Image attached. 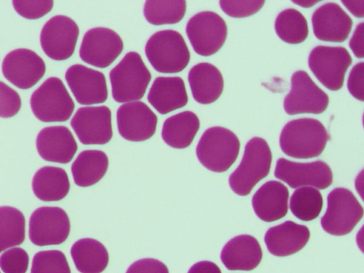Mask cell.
<instances>
[{
	"label": "cell",
	"mask_w": 364,
	"mask_h": 273,
	"mask_svg": "<svg viewBox=\"0 0 364 273\" xmlns=\"http://www.w3.org/2000/svg\"><path fill=\"white\" fill-rule=\"evenodd\" d=\"M330 136L323 124L313 118H300L287 122L283 127L279 145L287 156L311 159L323 152Z\"/></svg>",
	"instance_id": "6da1fadb"
},
{
	"label": "cell",
	"mask_w": 364,
	"mask_h": 273,
	"mask_svg": "<svg viewBox=\"0 0 364 273\" xmlns=\"http://www.w3.org/2000/svg\"><path fill=\"white\" fill-rule=\"evenodd\" d=\"M272 158L270 148L264 139H251L245 147L240 164L229 177L231 189L239 196L248 195L269 174Z\"/></svg>",
	"instance_id": "7a4b0ae2"
},
{
	"label": "cell",
	"mask_w": 364,
	"mask_h": 273,
	"mask_svg": "<svg viewBox=\"0 0 364 273\" xmlns=\"http://www.w3.org/2000/svg\"><path fill=\"white\" fill-rule=\"evenodd\" d=\"M145 53L152 67L162 73H176L188 65L190 52L183 37L167 29L154 33L145 46Z\"/></svg>",
	"instance_id": "3957f363"
},
{
	"label": "cell",
	"mask_w": 364,
	"mask_h": 273,
	"mask_svg": "<svg viewBox=\"0 0 364 273\" xmlns=\"http://www.w3.org/2000/svg\"><path fill=\"white\" fill-rule=\"evenodd\" d=\"M240 147V141L232 131L222 127H213L203 134L196 152L203 166L220 173L227 171L235 163Z\"/></svg>",
	"instance_id": "277c9868"
},
{
	"label": "cell",
	"mask_w": 364,
	"mask_h": 273,
	"mask_svg": "<svg viewBox=\"0 0 364 273\" xmlns=\"http://www.w3.org/2000/svg\"><path fill=\"white\" fill-rule=\"evenodd\" d=\"M113 99L119 103L142 98L151 75L136 52L127 53L110 71Z\"/></svg>",
	"instance_id": "5b68a950"
},
{
	"label": "cell",
	"mask_w": 364,
	"mask_h": 273,
	"mask_svg": "<svg viewBox=\"0 0 364 273\" xmlns=\"http://www.w3.org/2000/svg\"><path fill=\"white\" fill-rule=\"evenodd\" d=\"M30 102L36 117L44 122L67 121L75 109L65 85L56 77L46 80L33 92Z\"/></svg>",
	"instance_id": "8992f818"
},
{
	"label": "cell",
	"mask_w": 364,
	"mask_h": 273,
	"mask_svg": "<svg viewBox=\"0 0 364 273\" xmlns=\"http://www.w3.org/2000/svg\"><path fill=\"white\" fill-rule=\"evenodd\" d=\"M363 215V208L354 194L347 188H336L328 195L321 225L331 235H344L353 230Z\"/></svg>",
	"instance_id": "52a82bcc"
},
{
	"label": "cell",
	"mask_w": 364,
	"mask_h": 273,
	"mask_svg": "<svg viewBox=\"0 0 364 273\" xmlns=\"http://www.w3.org/2000/svg\"><path fill=\"white\" fill-rule=\"evenodd\" d=\"M352 58L344 47L318 46L309 54L308 64L316 77L326 88L336 91L343 85Z\"/></svg>",
	"instance_id": "ba28073f"
},
{
	"label": "cell",
	"mask_w": 364,
	"mask_h": 273,
	"mask_svg": "<svg viewBox=\"0 0 364 273\" xmlns=\"http://www.w3.org/2000/svg\"><path fill=\"white\" fill-rule=\"evenodd\" d=\"M186 31L196 53L209 56L218 52L224 44L228 28L224 19L213 11H201L188 21Z\"/></svg>",
	"instance_id": "9c48e42d"
},
{
	"label": "cell",
	"mask_w": 364,
	"mask_h": 273,
	"mask_svg": "<svg viewBox=\"0 0 364 273\" xmlns=\"http://www.w3.org/2000/svg\"><path fill=\"white\" fill-rule=\"evenodd\" d=\"M70 230V219L61 208L40 207L30 217L28 236L37 246L60 245L66 240Z\"/></svg>",
	"instance_id": "30bf717a"
},
{
	"label": "cell",
	"mask_w": 364,
	"mask_h": 273,
	"mask_svg": "<svg viewBox=\"0 0 364 273\" xmlns=\"http://www.w3.org/2000/svg\"><path fill=\"white\" fill-rule=\"evenodd\" d=\"M291 90L284 100V111L290 115L303 113L321 114L328 105V96L304 70L295 72Z\"/></svg>",
	"instance_id": "8fae6325"
},
{
	"label": "cell",
	"mask_w": 364,
	"mask_h": 273,
	"mask_svg": "<svg viewBox=\"0 0 364 273\" xmlns=\"http://www.w3.org/2000/svg\"><path fill=\"white\" fill-rule=\"evenodd\" d=\"M78 36V26L72 18L63 15L55 16L42 28L41 46L51 59L64 60L73 54Z\"/></svg>",
	"instance_id": "7c38bea8"
},
{
	"label": "cell",
	"mask_w": 364,
	"mask_h": 273,
	"mask_svg": "<svg viewBox=\"0 0 364 273\" xmlns=\"http://www.w3.org/2000/svg\"><path fill=\"white\" fill-rule=\"evenodd\" d=\"M123 48V41L115 31L107 28L97 27L85 33L79 55L85 63L105 68L116 60Z\"/></svg>",
	"instance_id": "4fadbf2b"
},
{
	"label": "cell",
	"mask_w": 364,
	"mask_h": 273,
	"mask_svg": "<svg viewBox=\"0 0 364 273\" xmlns=\"http://www.w3.org/2000/svg\"><path fill=\"white\" fill-rule=\"evenodd\" d=\"M274 176L291 188L312 186L318 189H326L333 182L331 168L321 160L299 163L280 158L276 164Z\"/></svg>",
	"instance_id": "5bb4252c"
},
{
	"label": "cell",
	"mask_w": 364,
	"mask_h": 273,
	"mask_svg": "<svg viewBox=\"0 0 364 273\" xmlns=\"http://www.w3.org/2000/svg\"><path fill=\"white\" fill-rule=\"evenodd\" d=\"M70 125L80 141L85 145L105 144L112 137V114L107 106L79 108Z\"/></svg>",
	"instance_id": "9a60e30c"
},
{
	"label": "cell",
	"mask_w": 364,
	"mask_h": 273,
	"mask_svg": "<svg viewBox=\"0 0 364 273\" xmlns=\"http://www.w3.org/2000/svg\"><path fill=\"white\" fill-rule=\"evenodd\" d=\"M1 68L4 77L23 90L35 85L46 72L43 60L34 51L26 48L9 52L3 60Z\"/></svg>",
	"instance_id": "2e32d148"
},
{
	"label": "cell",
	"mask_w": 364,
	"mask_h": 273,
	"mask_svg": "<svg viewBox=\"0 0 364 273\" xmlns=\"http://www.w3.org/2000/svg\"><path fill=\"white\" fill-rule=\"evenodd\" d=\"M157 117L149 107L137 101L121 105L117 112L119 134L131 141H143L151 138L157 126Z\"/></svg>",
	"instance_id": "e0dca14e"
},
{
	"label": "cell",
	"mask_w": 364,
	"mask_h": 273,
	"mask_svg": "<svg viewBox=\"0 0 364 273\" xmlns=\"http://www.w3.org/2000/svg\"><path fill=\"white\" fill-rule=\"evenodd\" d=\"M65 77L79 104L89 105L107 100L106 78L102 72L75 64L66 70Z\"/></svg>",
	"instance_id": "ac0fdd59"
},
{
	"label": "cell",
	"mask_w": 364,
	"mask_h": 273,
	"mask_svg": "<svg viewBox=\"0 0 364 273\" xmlns=\"http://www.w3.org/2000/svg\"><path fill=\"white\" fill-rule=\"evenodd\" d=\"M315 36L321 41L343 42L351 31L353 21L338 4L326 3L316 9L311 17Z\"/></svg>",
	"instance_id": "d6986e66"
},
{
	"label": "cell",
	"mask_w": 364,
	"mask_h": 273,
	"mask_svg": "<svg viewBox=\"0 0 364 273\" xmlns=\"http://www.w3.org/2000/svg\"><path fill=\"white\" fill-rule=\"evenodd\" d=\"M36 144L43 159L60 164L69 163L77 150L72 132L65 126L43 128L38 134Z\"/></svg>",
	"instance_id": "ffe728a7"
},
{
	"label": "cell",
	"mask_w": 364,
	"mask_h": 273,
	"mask_svg": "<svg viewBox=\"0 0 364 273\" xmlns=\"http://www.w3.org/2000/svg\"><path fill=\"white\" fill-rule=\"evenodd\" d=\"M309 237L310 231L306 225L287 220L270 228L265 233L264 242L271 254L285 257L304 248Z\"/></svg>",
	"instance_id": "44dd1931"
},
{
	"label": "cell",
	"mask_w": 364,
	"mask_h": 273,
	"mask_svg": "<svg viewBox=\"0 0 364 273\" xmlns=\"http://www.w3.org/2000/svg\"><path fill=\"white\" fill-rule=\"evenodd\" d=\"M262 258L257 240L249 235H237L229 240L220 252V259L229 270L250 271L256 268Z\"/></svg>",
	"instance_id": "7402d4cb"
},
{
	"label": "cell",
	"mask_w": 364,
	"mask_h": 273,
	"mask_svg": "<svg viewBox=\"0 0 364 273\" xmlns=\"http://www.w3.org/2000/svg\"><path fill=\"white\" fill-rule=\"evenodd\" d=\"M289 190L282 183L269 181L255 192L252 205L257 216L264 222L284 218L288 212Z\"/></svg>",
	"instance_id": "603a6c76"
},
{
	"label": "cell",
	"mask_w": 364,
	"mask_h": 273,
	"mask_svg": "<svg viewBox=\"0 0 364 273\" xmlns=\"http://www.w3.org/2000/svg\"><path fill=\"white\" fill-rule=\"evenodd\" d=\"M147 100L161 114L184 107L188 95L183 80L180 77H156L148 94Z\"/></svg>",
	"instance_id": "cb8c5ba5"
},
{
	"label": "cell",
	"mask_w": 364,
	"mask_h": 273,
	"mask_svg": "<svg viewBox=\"0 0 364 273\" xmlns=\"http://www.w3.org/2000/svg\"><path fill=\"white\" fill-rule=\"evenodd\" d=\"M188 80L194 100L203 105L216 101L222 94L224 80L220 71L209 63H200L191 68Z\"/></svg>",
	"instance_id": "d4e9b609"
},
{
	"label": "cell",
	"mask_w": 364,
	"mask_h": 273,
	"mask_svg": "<svg viewBox=\"0 0 364 273\" xmlns=\"http://www.w3.org/2000/svg\"><path fill=\"white\" fill-rule=\"evenodd\" d=\"M34 195L43 201H58L64 198L70 190L66 171L55 166H43L38 169L32 179Z\"/></svg>",
	"instance_id": "484cf974"
},
{
	"label": "cell",
	"mask_w": 364,
	"mask_h": 273,
	"mask_svg": "<svg viewBox=\"0 0 364 273\" xmlns=\"http://www.w3.org/2000/svg\"><path fill=\"white\" fill-rule=\"evenodd\" d=\"M200 128L198 116L191 111H184L167 118L163 124L161 137L175 149H185L191 145Z\"/></svg>",
	"instance_id": "4316f807"
},
{
	"label": "cell",
	"mask_w": 364,
	"mask_h": 273,
	"mask_svg": "<svg viewBox=\"0 0 364 273\" xmlns=\"http://www.w3.org/2000/svg\"><path fill=\"white\" fill-rule=\"evenodd\" d=\"M70 255L80 273H101L109 262V254L105 247L92 238L76 241L71 247Z\"/></svg>",
	"instance_id": "83f0119b"
},
{
	"label": "cell",
	"mask_w": 364,
	"mask_h": 273,
	"mask_svg": "<svg viewBox=\"0 0 364 273\" xmlns=\"http://www.w3.org/2000/svg\"><path fill=\"white\" fill-rule=\"evenodd\" d=\"M109 166L107 154L100 150H85L79 154L71 166L75 183L88 187L100 181Z\"/></svg>",
	"instance_id": "f1b7e54d"
},
{
	"label": "cell",
	"mask_w": 364,
	"mask_h": 273,
	"mask_svg": "<svg viewBox=\"0 0 364 273\" xmlns=\"http://www.w3.org/2000/svg\"><path fill=\"white\" fill-rule=\"evenodd\" d=\"M25 239V218L17 208L0 207V252L21 245Z\"/></svg>",
	"instance_id": "f546056e"
},
{
	"label": "cell",
	"mask_w": 364,
	"mask_h": 273,
	"mask_svg": "<svg viewBox=\"0 0 364 273\" xmlns=\"http://www.w3.org/2000/svg\"><path fill=\"white\" fill-rule=\"evenodd\" d=\"M274 28L283 41L291 44L304 42L309 34L306 19L295 9H287L281 11L276 18Z\"/></svg>",
	"instance_id": "4dcf8cb0"
},
{
	"label": "cell",
	"mask_w": 364,
	"mask_h": 273,
	"mask_svg": "<svg viewBox=\"0 0 364 273\" xmlns=\"http://www.w3.org/2000/svg\"><path fill=\"white\" fill-rule=\"evenodd\" d=\"M289 207L298 219L311 221L318 217L323 207V198L320 191L312 187L296 189L291 196Z\"/></svg>",
	"instance_id": "1f68e13d"
},
{
	"label": "cell",
	"mask_w": 364,
	"mask_h": 273,
	"mask_svg": "<svg viewBox=\"0 0 364 273\" xmlns=\"http://www.w3.org/2000/svg\"><path fill=\"white\" fill-rule=\"evenodd\" d=\"M186 10V1H146L144 15L153 25L173 24L183 19Z\"/></svg>",
	"instance_id": "d6a6232c"
},
{
	"label": "cell",
	"mask_w": 364,
	"mask_h": 273,
	"mask_svg": "<svg viewBox=\"0 0 364 273\" xmlns=\"http://www.w3.org/2000/svg\"><path fill=\"white\" fill-rule=\"evenodd\" d=\"M31 273H71L65 254L56 250L40 251L33 256Z\"/></svg>",
	"instance_id": "836d02e7"
},
{
	"label": "cell",
	"mask_w": 364,
	"mask_h": 273,
	"mask_svg": "<svg viewBox=\"0 0 364 273\" xmlns=\"http://www.w3.org/2000/svg\"><path fill=\"white\" fill-rule=\"evenodd\" d=\"M28 264V253L21 247L9 249L0 256V268L4 273H26Z\"/></svg>",
	"instance_id": "e575fe53"
},
{
	"label": "cell",
	"mask_w": 364,
	"mask_h": 273,
	"mask_svg": "<svg viewBox=\"0 0 364 273\" xmlns=\"http://www.w3.org/2000/svg\"><path fill=\"white\" fill-rule=\"evenodd\" d=\"M264 1H220L221 9L234 18L247 17L257 13L264 4Z\"/></svg>",
	"instance_id": "d590c367"
},
{
	"label": "cell",
	"mask_w": 364,
	"mask_h": 273,
	"mask_svg": "<svg viewBox=\"0 0 364 273\" xmlns=\"http://www.w3.org/2000/svg\"><path fill=\"white\" fill-rule=\"evenodd\" d=\"M14 9L28 19H37L47 14L53 6V1H12Z\"/></svg>",
	"instance_id": "8d00e7d4"
},
{
	"label": "cell",
	"mask_w": 364,
	"mask_h": 273,
	"mask_svg": "<svg viewBox=\"0 0 364 273\" xmlns=\"http://www.w3.org/2000/svg\"><path fill=\"white\" fill-rule=\"evenodd\" d=\"M21 107L18 93L0 81V117L9 118L16 115Z\"/></svg>",
	"instance_id": "74e56055"
},
{
	"label": "cell",
	"mask_w": 364,
	"mask_h": 273,
	"mask_svg": "<svg viewBox=\"0 0 364 273\" xmlns=\"http://www.w3.org/2000/svg\"><path fill=\"white\" fill-rule=\"evenodd\" d=\"M363 62H360L352 68L347 82L350 93L357 100L363 101Z\"/></svg>",
	"instance_id": "f35d334b"
},
{
	"label": "cell",
	"mask_w": 364,
	"mask_h": 273,
	"mask_svg": "<svg viewBox=\"0 0 364 273\" xmlns=\"http://www.w3.org/2000/svg\"><path fill=\"white\" fill-rule=\"evenodd\" d=\"M126 273H169L166 265L154 258H144L132 263Z\"/></svg>",
	"instance_id": "ab89813d"
},
{
	"label": "cell",
	"mask_w": 364,
	"mask_h": 273,
	"mask_svg": "<svg viewBox=\"0 0 364 273\" xmlns=\"http://www.w3.org/2000/svg\"><path fill=\"white\" fill-rule=\"evenodd\" d=\"M349 46L357 58H363V22L357 26L350 40Z\"/></svg>",
	"instance_id": "60d3db41"
},
{
	"label": "cell",
	"mask_w": 364,
	"mask_h": 273,
	"mask_svg": "<svg viewBox=\"0 0 364 273\" xmlns=\"http://www.w3.org/2000/svg\"><path fill=\"white\" fill-rule=\"evenodd\" d=\"M188 273H222L218 266L213 262L200 261L189 269Z\"/></svg>",
	"instance_id": "b9f144b4"
},
{
	"label": "cell",
	"mask_w": 364,
	"mask_h": 273,
	"mask_svg": "<svg viewBox=\"0 0 364 273\" xmlns=\"http://www.w3.org/2000/svg\"><path fill=\"white\" fill-rule=\"evenodd\" d=\"M345 6L358 18L363 17V4L364 1H342Z\"/></svg>",
	"instance_id": "7bdbcfd3"
},
{
	"label": "cell",
	"mask_w": 364,
	"mask_h": 273,
	"mask_svg": "<svg viewBox=\"0 0 364 273\" xmlns=\"http://www.w3.org/2000/svg\"><path fill=\"white\" fill-rule=\"evenodd\" d=\"M293 2L296 4L300 5L301 6L306 8V7H311L314 4H316L318 2V1H314L301 0L299 1H293Z\"/></svg>",
	"instance_id": "ee69618b"
},
{
	"label": "cell",
	"mask_w": 364,
	"mask_h": 273,
	"mask_svg": "<svg viewBox=\"0 0 364 273\" xmlns=\"http://www.w3.org/2000/svg\"><path fill=\"white\" fill-rule=\"evenodd\" d=\"M1 273V272H0Z\"/></svg>",
	"instance_id": "f6af8a7d"
}]
</instances>
